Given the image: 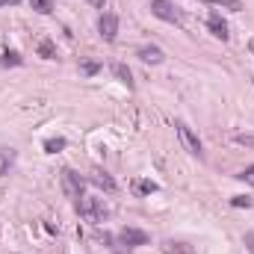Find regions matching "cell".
I'll return each mask as SVG.
<instances>
[{
    "label": "cell",
    "mask_w": 254,
    "mask_h": 254,
    "mask_svg": "<svg viewBox=\"0 0 254 254\" xmlns=\"http://www.w3.org/2000/svg\"><path fill=\"white\" fill-rule=\"evenodd\" d=\"M77 213L89 222V225H104L110 219V207L104 204V198H80L77 201Z\"/></svg>",
    "instance_id": "1"
},
{
    "label": "cell",
    "mask_w": 254,
    "mask_h": 254,
    "mask_svg": "<svg viewBox=\"0 0 254 254\" xmlns=\"http://www.w3.org/2000/svg\"><path fill=\"white\" fill-rule=\"evenodd\" d=\"M60 178H63V192L65 198H71V201H80L83 198V190H86V181L74 172V169H63L60 172Z\"/></svg>",
    "instance_id": "2"
},
{
    "label": "cell",
    "mask_w": 254,
    "mask_h": 254,
    "mask_svg": "<svg viewBox=\"0 0 254 254\" xmlns=\"http://www.w3.org/2000/svg\"><path fill=\"white\" fill-rule=\"evenodd\" d=\"M151 12H154L160 21H169V24H184V15H181V9H178L172 0H151Z\"/></svg>",
    "instance_id": "3"
},
{
    "label": "cell",
    "mask_w": 254,
    "mask_h": 254,
    "mask_svg": "<svg viewBox=\"0 0 254 254\" xmlns=\"http://www.w3.org/2000/svg\"><path fill=\"white\" fill-rule=\"evenodd\" d=\"M175 127H178V139H181V145L190 151L192 157H201V154H204V145H201V139L192 133V127H187L184 122H178Z\"/></svg>",
    "instance_id": "4"
},
{
    "label": "cell",
    "mask_w": 254,
    "mask_h": 254,
    "mask_svg": "<svg viewBox=\"0 0 254 254\" xmlns=\"http://www.w3.org/2000/svg\"><path fill=\"white\" fill-rule=\"evenodd\" d=\"M98 33H101L104 42H116V36H119V18L113 12H104L98 18Z\"/></svg>",
    "instance_id": "5"
},
{
    "label": "cell",
    "mask_w": 254,
    "mask_h": 254,
    "mask_svg": "<svg viewBox=\"0 0 254 254\" xmlns=\"http://www.w3.org/2000/svg\"><path fill=\"white\" fill-rule=\"evenodd\" d=\"M119 243L127 249H139V246H148V234L139 231V228H122L119 231Z\"/></svg>",
    "instance_id": "6"
},
{
    "label": "cell",
    "mask_w": 254,
    "mask_h": 254,
    "mask_svg": "<svg viewBox=\"0 0 254 254\" xmlns=\"http://www.w3.org/2000/svg\"><path fill=\"white\" fill-rule=\"evenodd\" d=\"M207 30H210L216 39H222V42L231 39V33H228V21H225L219 12H210V15H207Z\"/></svg>",
    "instance_id": "7"
},
{
    "label": "cell",
    "mask_w": 254,
    "mask_h": 254,
    "mask_svg": "<svg viewBox=\"0 0 254 254\" xmlns=\"http://www.w3.org/2000/svg\"><path fill=\"white\" fill-rule=\"evenodd\" d=\"M136 57H139L145 65H160L163 60H166V54H163L157 45H142V48L136 51Z\"/></svg>",
    "instance_id": "8"
},
{
    "label": "cell",
    "mask_w": 254,
    "mask_h": 254,
    "mask_svg": "<svg viewBox=\"0 0 254 254\" xmlns=\"http://www.w3.org/2000/svg\"><path fill=\"white\" fill-rule=\"evenodd\" d=\"M18 163V151L15 148H0V175H9Z\"/></svg>",
    "instance_id": "9"
},
{
    "label": "cell",
    "mask_w": 254,
    "mask_h": 254,
    "mask_svg": "<svg viewBox=\"0 0 254 254\" xmlns=\"http://www.w3.org/2000/svg\"><path fill=\"white\" fill-rule=\"evenodd\" d=\"M89 181L95 184V187H101V190H107V192H113L116 190V181L104 172V169H92V175H89Z\"/></svg>",
    "instance_id": "10"
},
{
    "label": "cell",
    "mask_w": 254,
    "mask_h": 254,
    "mask_svg": "<svg viewBox=\"0 0 254 254\" xmlns=\"http://www.w3.org/2000/svg\"><path fill=\"white\" fill-rule=\"evenodd\" d=\"M160 249H163V254H195L190 243H181V240H166Z\"/></svg>",
    "instance_id": "11"
},
{
    "label": "cell",
    "mask_w": 254,
    "mask_h": 254,
    "mask_svg": "<svg viewBox=\"0 0 254 254\" xmlns=\"http://www.w3.org/2000/svg\"><path fill=\"white\" fill-rule=\"evenodd\" d=\"M113 74H116V80H122L127 89H133V74H130V68L125 63H113Z\"/></svg>",
    "instance_id": "12"
},
{
    "label": "cell",
    "mask_w": 254,
    "mask_h": 254,
    "mask_svg": "<svg viewBox=\"0 0 254 254\" xmlns=\"http://www.w3.org/2000/svg\"><path fill=\"white\" fill-rule=\"evenodd\" d=\"M21 63H24V60H21L18 51H3V54H0V65H3V68H18Z\"/></svg>",
    "instance_id": "13"
},
{
    "label": "cell",
    "mask_w": 254,
    "mask_h": 254,
    "mask_svg": "<svg viewBox=\"0 0 254 254\" xmlns=\"http://www.w3.org/2000/svg\"><path fill=\"white\" fill-rule=\"evenodd\" d=\"M201 3H210V6H222V9H234V12H240V9H243V0H201Z\"/></svg>",
    "instance_id": "14"
},
{
    "label": "cell",
    "mask_w": 254,
    "mask_h": 254,
    "mask_svg": "<svg viewBox=\"0 0 254 254\" xmlns=\"http://www.w3.org/2000/svg\"><path fill=\"white\" fill-rule=\"evenodd\" d=\"M30 6H33L39 15H51V12H54V0H30Z\"/></svg>",
    "instance_id": "15"
},
{
    "label": "cell",
    "mask_w": 254,
    "mask_h": 254,
    "mask_svg": "<svg viewBox=\"0 0 254 254\" xmlns=\"http://www.w3.org/2000/svg\"><path fill=\"white\" fill-rule=\"evenodd\" d=\"M80 71H83L86 77H92V74L101 71V63H98V60H83V63H80Z\"/></svg>",
    "instance_id": "16"
},
{
    "label": "cell",
    "mask_w": 254,
    "mask_h": 254,
    "mask_svg": "<svg viewBox=\"0 0 254 254\" xmlns=\"http://www.w3.org/2000/svg\"><path fill=\"white\" fill-rule=\"evenodd\" d=\"M133 190L139 192V195H151V192H157V184L154 181H136Z\"/></svg>",
    "instance_id": "17"
},
{
    "label": "cell",
    "mask_w": 254,
    "mask_h": 254,
    "mask_svg": "<svg viewBox=\"0 0 254 254\" xmlns=\"http://www.w3.org/2000/svg\"><path fill=\"white\" fill-rule=\"evenodd\" d=\"M63 148H65L63 136H57V139H48V142H45V151H48V154H57V151H63Z\"/></svg>",
    "instance_id": "18"
},
{
    "label": "cell",
    "mask_w": 254,
    "mask_h": 254,
    "mask_svg": "<svg viewBox=\"0 0 254 254\" xmlns=\"http://www.w3.org/2000/svg\"><path fill=\"white\" fill-rule=\"evenodd\" d=\"M39 54H42L45 60H54V57H57V51H54L51 42H42V45H39Z\"/></svg>",
    "instance_id": "19"
},
{
    "label": "cell",
    "mask_w": 254,
    "mask_h": 254,
    "mask_svg": "<svg viewBox=\"0 0 254 254\" xmlns=\"http://www.w3.org/2000/svg\"><path fill=\"white\" fill-rule=\"evenodd\" d=\"M237 178H240V181H246V184H252V187H254V166H249V169H243V172H240Z\"/></svg>",
    "instance_id": "20"
},
{
    "label": "cell",
    "mask_w": 254,
    "mask_h": 254,
    "mask_svg": "<svg viewBox=\"0 0 254 254\" xmlns=\"http://www.w3.org/2000/svg\"><path fill=\"white\" fill-rule=\"evenodd\" d=\"M231 204H234V207H252V198H246V195H237Z\"/></svg>",
    "instance_id": "21"
},
{
    "label": "cell",
    "mask_w": 254,
    "mask_h": 254,
    "mask_svg": "<svg viewBox=\"0 0 254 254\" xmlns=\"http://www.w3.org/2000/svg\"><path fill=\"white\" fill-rule=\"evenodd\" d=\"M237 142H243V145H254V136H237Z\"/></svg>",
    "instance_id": "22"
},
{
    "label": "cell",
    "mask_w": 254,
    "mask_h": 254,
    "mask_svg": "<svg viewBox=\"0 0 254 254\" xmlns=\"http://www.w3.org/2000/svg\"><path fill=\"white\" fill-rule=\"evenodd\" d=\"M89 3H92L95 9H104V3H107V0H89Z\"/></svg>",
    "instance_id": "23"
},
{
    "label": "cell",
    "mask_w": 254,
    "mask_h": 254,
    "mask_svg": "<svg viewBox=\"0 0 254 254\" xmlns=\"http://www.w3.org/2000/svg\"><path fill=\"white\" fill-rule=\"evenodd\" d=\"M246 240H249V249H252V254H254V234H249Z\"/></svg>",
    "instance_id": "24"
},
{
    "label": "cell",
    "mask_w": 254,
    "mask_h": 254,
    "mask_svg": "<svg viewBox=\"0 0 254 254\" xmlns=\"http://www.w3.org/2000/svg\"><path fill=\"white\" fill-rule=\"evenodd\" d=\"M18 0H0V6H15Z\"/></svg>",
    "instance_id": "25"
},
{
    "label": "cell",
    "mask_w": 254,
    "mask_h": 254,
    "mask_svg": "<svg viewBox=\"0 0 254 254\" xmlns=\"http://www.w3.org/2000/svg\"><path fill=\"white\" fill-rule=\"evenodd\" d=\"M249 51H252V54H254V36H252V42H249Z\"/></svg>",
    "instance_id": "26"
}]
</instances>
